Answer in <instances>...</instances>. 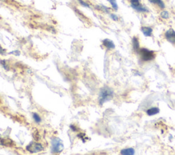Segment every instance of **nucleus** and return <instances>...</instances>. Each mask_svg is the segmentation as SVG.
<instances>
[{
	"mask_svg": "<svg viewBox=\"0 0 175 155\" xmlns=\"http://www.w3.org/2000/svg\"><path fill=\"white\" fill-rule=\"evenodd\" d=\"M113 96V92L110 87L108 86L103 87L101 88L99 94V104L102 105L107 101L110 100Z\"/></svg>",
	"mask_w": 175,
	"mask_h": 155,
	"instance_id": "nucleus-1",
	"label": "nucleus"
},
{
	"mask_svg": "<svg viewBox=\"0 0 175 155\" xmlns=\"http://www.w3.org/2000/svg\"><path fill=\"white\" fill-rule=\"evenodd\" d=\"M64 150V143L58 138H53L51 140V152L54 154L60 153Z\"/></svg>",
	"mask_w": 175,
	"mask_h": 155,
	"instance_id": "nucleus-2",
	"label": "nucleus"
},
{
	"mask_svg": "<svg viewBox=\"0 0 175 155\" xmlns=\"http://www.w3.org/2000/svg\"><path fill=\"white\" fill-rule=\"evenodd\" d=\"M139 53L143 61H151V60H153L154 58V51L149 50V49H147L146 48L140 49Z\"/></svg>",
	"mask_w": 175,
	"mask_h": 155,
	"instance_id": "nucleus-3",
	"label": "nucleus"
},
{
	"mask_svg": "<svg viewBox=\"0 0 175 155\" xmlns=\"http://www.w3.org/2000/svg\"><path fill=\"white\" fill-rule=\"evenodd\" d=\"M26 150L31 153H38L44 150V147L41 143L38 142H31L27 146Z\"/></svg>",
	"mask_w": 175,
	"mask_h": 155,
	"instance_id": "nucleus-4",
	"label": "nucleus"
},
{
	"mask_svg": "<svg viewBox=\"0 0 175 155\" xmlns=\"http://www.w3.org/2000/svg\"><path fill=\"white\" fill-rule=\"evenodd\" d=\"M131 6L134 10L140 12H149L148 8L143 6L140 3V0H131Z\"/></svg>",
	"mask_w": 175,
	"mask_h": 155,
	"instance_id": "nucleus-5",
	"label": "nucleus"
},
{
	"mask_svg": "<svg viewBox=\"0 0 175 155\" xmlns=\"http://www.w3.org/2000/svg\"><path fill=\"white\" fill-rule=\"evenodd\" d=\"M165 39L170 43L175 44V31L174 30H168L165 33Z\"/></svg>",
	"mask_w": 175,
	"mask_h": 155,
	"instance_id": "nucleus-6",
	"label": "nucleus"
},
{
	"mask_svg": "<svg viewBox=\"0 0 175 155\" xmlns=\"http://www.w3.org/2000/svg\"><path fill=\"white\" fill-rule=\"evenodd\" d=\"M0 145L6 147H12L13 146H15V143L12 140H9V139L1 138L0 137Z\"/></svg>",
	"mask_w": 175,
	"mask_h": 155,
	"instance_id": "nucleus-7",
	"label": "nucleus"
},
{
	"mask_svg": "<svg viewBox=\"0 0 175 155\" xmlns=\"http://www.w3.org/2000/svg\"><path fill=\"white\" fill-rule=\"evenodd\" d=\"M141 31H142L143 34L146 37L151 36L152 33H153V29L150 28V27H142L141 28Z\"/></svg>",
	"mask_w": 175,
	"mask_h": 155,
	"instance_id": "nucleus-8",
	"label": "nucleus"
},
{
	"mask_svg": "<svg viewBox=\"0 0 175 155\" xmlns=\"http://www.w3.org/2000/svg\"><path fill=\"white\" fill-rule=\"evenodd\" d=\"M103 44L108 49H113L115 48V44L113 41L110 39H104L103 40Z\"/></svg>",
	"mask_w": 175,
	"mask_h": 155,
	"instance_id": "nucleus-9",
	"label": "nucleus"
},
{
	"mask_svg": "<svg viewBox=\"0 0 175 155\" xmlns=\"http://www.w3.org/2000/svg\"><path fill=\"white\" fill-rule=\"evenodd\" d=\"M132 46L133 50L135 51V52H139L140 51V43L139 40H138V38L133 37L132 39Z\"/></svg>",
	"mask_w": 175,
	"mask_h": 155,
	"instance_id": "nucleus-10",
	"label": "nucleus"
},
{
	"mask_svg": "<svg viewBox=\"0 0 175 155\" xmlns=\"http://www.w3.org/2000/svg\"><path fill=\"white\" fill-rule=\"evenodd\" d=\"M151 4H155V5L158 6L161 9H163L165 8V4L163 3L162 0H149Z\"/></svg>",
	"mask_w": 175,
	"mask_h": 155,
	"instance_id": "nucleus-11",
	"label": "nucleus"
},
{
	"mask_svg": "<svg viewBox=\"0 0 175 155\" xmlns=\"http://www.w3.org/2000/svg\"><path fill=\"white\" fill-rule=\"evenodd\" d=\"M159 112H160V109H159V108H157V107H152V108L147 110L146 114L149 116H151L156 115V114H157Z\"/></svg>",
	"mask_w": 175,
	"mask_h": 155,
	"instance_id": "nucleus-12",
	"label": "nucleus"
},
{
	"mask_svg": "<svg viewBox=\"0 0 175 155\" xmlns=\"http://www.w3.org/2000/svg\"><path fill=\"white\" fill-rule=\"evenodd\" d=\"M120 154L123 155H133L135 154V150L133 148H127L121 150Z\"/></svg>",
	"mask_w": 175,
	"mask_h": 155,
	"instance_id": "nucleus-13",
	"label": "nucleus"
},
{
	"mask_svg": "<svg viewBox=\"0 0 175 155\" xmlns=\"http://www.w3.org/2000/svg\"><path fill=\"white\" fill-rule=\"evenodd\" d=\"M33 118L35 122L36 123H38V124H39V123L41 122V118H40V116L38 115V114L36 113H33Z\"/></svg>",
	"mask_w": 175,
	"mask_h": 155,
	"instance_id": "nucleus-14",
	"label": "nucleus"
},
{
	"mask_svg": "<svg viewBox=\"0 0 175 155\" xmlns=\"http://www.w3.org/2000/svg\"><path fill=\"white\" fill-rule=\"evenodd\" d=\"M160 16H161V17L163 19H168V18L170 17L169 12H168V11H166V10H163L162 12H161Z\"/></svg>",
	"mask_w": 175,
	"mask_h": 155,
	"instance_id": "nucleus-15",
	"label": "nucleus"
},
{
	"mask_svg": "<svg viewBox=\"0 0 175 155\" xmlns=\"http://www.w3.org/2000/svg\"><path fill=\"white\" fill-rule=\"evenodd\" d=\"M109 2H110L111 6H112V7L113 8V9H114L115 10H117L118 8V4H117V2H116V0H108Z\"/></svg>",
	"mask_w": 175,
	"mask_h": 155,
	"instance_id": "nucleus-16",
	"label": "nucleus"
},
{
	"mask_svg": "<svg viewBox=\"0 0 175 155\" xmlns=\"http://www.w3.org/2000/svg\"><path fill=\"white\" fill-rule=\"evenodd\" d=\"M0 64H1V66H3V68L5 69L6 71L9 70L8 66V64H6V62L5 61V60H1V61H0Z\"/></svg>",
	"mask_w": 175,
	"mask_h": 155,
	"instance_id": "nucleus-17",
	"label": "nucleus"
},
{
	"mask_svg": "<svg viewBox=\"0 0 175 155\" xmlns=\"http://www.w3.org/2000/svg\"><path fill=\"white\" fill-rule=\"evenodd\" d=\"M79 3L81 4V6H83V7H86V8H90V5L86 3V2H85L83 1V0H78Z\"/></svg>",
	"mask_w": 175,
	"mask_h": 155,
	"instance_id": "nucleus-18",
	"label": "nucleus"
},
{
	"mask_svg": "<svg viewBox=\"0 0 175 155\" xmlns=\"http://www.w3.org/2000/svg\"><path fill=\"white\" fill-rule=\"evenodd\" d=\"M110 17H111V19H112L113 21H119V17H118L117 15H114V14H111L110 15Z\"/></svg>",
	"mask_w": 175,
	"mask_h": 155,
	"instance_id": "nucleus-19",
	"label": "nucleus"
},
{
	"mask_svg": "<svg viewBox=\"0 0 175 155\" xmlns=\"http://www.w3.org/2000/svg\"><path fill=\"white\" fill-rule=\"evenodd\" d=\"M70 128L72 129V131H77V127H76L75 125H74V124L70 125Z\"/></svg>",
	"mask_w": 175,
	"mask_h": 155,
	"instance_id": "nucleus-20",
	"label": "nucleus"
},
{
	"mask_svg": "<svg viewBox=\"0 0 175 155\" xmlns=\"http://www.w3.org/2000/svg\"><path fill=\"white\" fill-rule=\"evenodd\" d=\"M6 53V51L5 49L2 48V47L0 46V54L1 55H4Z\"/></svg>",
	"mask_w": 175,
	"mask_h": 155,
	"instance_id": "nucleus-21",
	"label": "nucleus"
},
{
	"mask_svg": "<svg viewBox=\"0 0 175 155\" xmlns=\"http://www.w3.org/2000/svg\"><path fill=\"white\" fill-rule=\"evenodd\" d=\"M0 1H3V0H0Z\"/></svg>",
	"mask_w": 175,
	"mask_h": 155,
	"instance_id": "nucleus-22",
	"label": "nucleus"
}]
</instances>
